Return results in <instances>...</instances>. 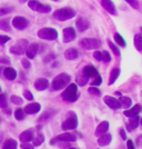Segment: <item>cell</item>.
<instances>
[{
	"label": "cell",
	"instance_id": "cell-1",
	"mask_svg": "<svg viewBox=\"0 0 142 149\" xmlns=\"http://www.w3.org/2000/svg\"><path fill=\"white\" fill-rule=\"evenodd\" d=\"M69 84H71V76L67 72H61L58 76L55 77V79L52 80V84H51V88L52 90H61L63 88H66Z\"/></svg>",
	"mask_w": 142,
	"mask_h": 149
},
{
	"label": "cell",
	"instance_id": "cell-2",
	"mask_svg": "<svg viewBox=\"0 0 142 149\" xmlns=\"http://www.w3.org/2000/svg\"><path fill=\"white\" fill-rule=\"evenodd\" d=\"M62 99L67 102H74L79 98L78 93V86L76 84H69L62 93Z\"/></svg>",
	"mask_w": 142,
	"mask_h": 149
},
{
	"label": "cell",
	"instance_id": "cell-3",
	"mask_svg": "<svg viewBox=\"0 0 142 149\" xmlns=\"http://www.w3.org/2000/svg\"><path fill=\"white\" fill-rule=\"evenodd\" d=\"M76 10L70 8V7H63V8H60V9H57L56 11L53 13V18L59 20V21H66V20H69V19L76 17Z\"/></svg>",
	"mask_w": 142,
	"mask_h": 149
},
{
	"label": "cell",
	"instance_id": "cell-4",
	"mask_svg": "<svg viewBox=\"0 0 142 149\" xmlns=\"http://www.w3.org/2000/svg\"><path fill=\"white\" fill-rule=\"evenodd\" d=\"M78 127V117L76 115V112L69 111L67 113V118L62 123L61 128L63 130L69 131V130H74Z\"/></svg>",
	"mask_w": 142,
	"mask_h": 149
},
{
	"label": "cell",
	"instance_id": "cell-5",
	"mask_svg": "<svg viewBox=\"0 0 142 149\" xmlns=\"http://www.w3.org/2000/svg\"><path fill=\"white\" fill-rule=\"evenodd\" d=\"M38 37L42 40H49V41H53L58 39V31L55 28H50V27H46L38 31Z\"/></svg>",
	"mask_w": 142,
	"mask_h": 149
},
{
	"label": "cell",
	"instance_id": "cell-6",
	"mask_svg": "<svg viewBox=\"0 0 142 149\" xmlns=\"http://www.w3.org/2000/svg\"><path fill=\"white\" fill-rule=\"evenodd\" d=\"M79 46L85 50L98 49L101 46V41L97 38H82L79 41Z\"/></svg>",
	"mask_w": 142,
	"mask_h": 149
},
{
	"label": "cell",
	"instance_id": "cell-7",
	"mask_svg": "<svg viewBox=\"0 0 142 149\" xmlns=\"http://www.w3.org/2000/svg\"><path fill=\"white\" fill-rule=\"evenodd\" d=\"M77 140V136L72 134V132H64V134H61L59 136L55 137L53 139L50 140V143L51 145H55V143H58L62 141V143H72V141H76Z\"/></svg>",
	"mask_w": 142,
	"mask_h": 149
},
{
	"label": "cell",
	"instance_id": "cell-8",
	"mask_svg": "<svg viewBox=\"0 0 142 149\" xmlns=\"http://www.w3.org/2000/svg\"><path fill=\"white\" fill-rule=\"evenodd\" d=\"M28 46H29V44H28V40L27 39H20L17 44L13 45L12 47L10 48V52L13 54V55L20 56V55L25 54Z\"/></svg>",
	"mask_w": 142,
	"mask_h": 149
},
{
	"label": "cell",
	"instance_id": "cell-9",
	"mask_svg": "<svg viewBox=\"0 0 142 149\" xmlns=\"http://www.w3.org/2000/svg\"><path fill=\"white\" fill-rule=\"evenodd\" d=\"M12 26L18 30H25L26 28L29 26V20L25 17L17 16L12 19Z\"/></svg>",
	"mask_w": 142,
	"mask_h": 149
},
{
	"label": "cell",
	"instance_id": "cell-10",
	"mask_svg": "<svg viewBox=\"0 0 142 149\" xmlns=\"http://www.w3.org/2000/svg\"><path fill=\"white\" fill-rule=\"evenodd\" d=\"M77 38V32L73 27H67L63 29V42L69 44Z\"/></svg>",
	"mask_w": 142,
	"mask_h": 149
},
{
	"label": "cell",
	"instance_id": "cell-11",
	"mask_svg": "<svg viewBox=\"0 0 142 149\" xmlns=\"http://www.w3.org/2000/svg\"><path fill=\"white\" fill-rule=\"evenodd\" d=\"M103 101H105V105L108 106V107H110V108L113 109V110H118V109L121 108V105H120L119 100L116 99L114 97H111V96H105V97H103Z\"/></svg>",
	"mask_w": 142,
	"mask_h": 149
},
{
	"label": "cell",
	"instance_id": "cell-12",
	"mask_svg": "<svg viewBox=\"0 0 142 149\" xmlns=\"http://www.w3.org/2000/svg\"><path fill=\"white\" fill-rule=\"evenodd\" d=\"M82 74L88 78H96V77L99 76V71L93 65H87L82 70Z\"/></svg>",
	"mask_w": 142,
	"mask_h": 149
},
{
	"label": "cell",
	"instance_id": "cell-13",
	"mask_svg": "<svg viewBox=\"0 0 142 149\" xmlns=\"http://www.w3.org/2000/svg\"><path fill=\"white\" fill-rule=\"evenodd\" d=\"M38 52H39V45L36 44V42L30 44L27 47V50H26L27 59H33V58H36Z\"/></svg>",
	"mask_w": 142,
	"mask_h": 149
},
{
	"label": "cell",
	"instance_id": "cell-14",
	"mask_svg": "<svg viewBox=\"0 0 142 149\" xmlns=\"http://www.w3.org/2000/svg\"><path fill=\"white\" fill-rule=\"evenodd\" d=\"M101 6L112 16L117 15V9H116V6H114L112 0H101Z\"/></svg>",
	"mask_w": 142,
	"mask_h": 149
},
{
	"label": "cell",
	"instance_id": "cell-15",
	"mask_svg": "<svg viewBox=\"0 0 142 149\" xmlns=\"http://www.w3.org/2000/svg\"><path fill=\"white\" fill-rule=\"evenodd\" d=\"M40 110H41V105L38 104V102L28 104V105L25 107V109H24L25 113H28V115H36V113H38Z\"/></svg>",
	"mask_w": 142,
	"mask_h": 149
},
{
	"label": "cell",
	"instance_id": "cell-16",
	"mask_svg": "<svg viewBox=\"0 0 142 149\" xmlns=\"http://www.w3.org/2000/svg\"><path fill=\"white\" fill-rule=\"evenodd\" d=\"M108 129H109V123H108V121H102V123H100V124L97 126L96 131H94V135L99 138V137L103 136L105 134H108Z\"/></svg>",
	"mask_w": 142,
	"mask_h": 149
},
{
	"label": "cell",
	"instance_id": "cell-17",
	"mask_svg": "<svg viewBox=\"0 0 142 149\" xmlns=\"http://www.w3.org/2000/svg\"><path fill=\"white\" fill-rule=\"evenodd\" d=\"M140 111H142V106L140 104H136L134 105L133 107H131L129 109H127L125 111H124V116L125 117H129V118H132V117H136L138 116Z\"/></svg>",
	"mask_w": 142,
	"mask_h": 149
},
{
	"label": "cell",
	"instance_id": "cell-18",
	"mask_svg": "<svg viewBox=\"0 0 142 149\" xmlns=\"http://www.w3.org/2000/svg\"><path fill=\"white\" fill-rule=\"evenodd\" d=\"M76 27H77V29L80 31V32H83V31H86L87 29L90 27V22H89V20H87L86 18L79 17V18L77 19Z\"/></svg>",
	"mask_w": 142,
	"mask_h": 149
},
{
	"label": "cell",
	"instance_id": "cell-19",
	"mask_svg": "<svg viewBox=\"0 0 142 149\" xmlns=\"http://www.w3.org/2000/svg\"><path fill=\"white\" fill-rule=\"evenodd\" d=\"M49 80L48 79H46V78H38L37 80L35 81V88L37 89L38 91H43V90H46L47 88L49 87Z\"/></svg>",
	"mask_w": 142,
	"mask_h": 149
},
{
	"label": "cell",
	"instance_id": "cell-20",
	"mask_svg": "<svg viewBox=\"0 0 142 149\" xmlns=\"http://www.w3.org/2000/svg\"><path fill=\"white\" fill-rule=\"evenodd\" d=\"M33 138H35V134H33L32 129H27L19 135V139L21 143H29Z\"/></svg>",
	"mask_w": 142,
	"mask_h": 149
},
{
	"label": "cell",
	"instance_id": "cell-21",
	"mask_svg": "<svg viewBox=\"0 0 142 149\" xmlns=\"http://www.w3.org/2000/svg\"><path fill=\"white\" fill-rule=\"evenodd\" d=\"M2 76H5V78L8 80H15L17 78V71L11 67H7L2 70Z\"/></svg>",
	"mask_w": 142,
	"mask_h": 149
},
{
	"label": "cell",
	"instance_id": "cell-22",
	"mask_svg": "<svg viewBox=\"0 0 142 149\" xmlns=\"http://www.w3.org/2000/svg\"><path fill=\"white\" fill-rule=\"evenodd\" d=\"M79 56V52L76 48H68L64 51V58L67 60H76Z\"/></svg>",
	"mask_w": 142,
	"mask_h": 149
},
{
	"label": "cell",
	"instance_id": "cell-23",
	"mask_svg": "<svg viewBox=\"0 0 142 149\" xmlns=\"http://www.w3.org/2000/svg\"><path fill=\"white\" fill-rule=\"evenodd\" d=\"M140 124V117L139 116H136V117H132V118L129 120V123L127 124V130L128 131H132L134 130L136 127Z\"/></svg>",
	"mask_w": 142,
	"mask_h": 149
},
{
	"label": "cell",
	"instance_id": "cell-24",
	"mask_svg": "<svg viewBox=\"0 0 142 149\" xmlns=\"http://www.w3.org/2000/svg\"><path fill=\"white\" fill-rule=\"evenodd\" d=\"M112 140V136L110 134H105L103 136H101L98 138V145L101 146V147H103V146H107V145H109V143H111Z\"/></svg>",
	"mask_w": 142,
	"mask_h": 149
},
{
	"label": "cell",
	"instance_id": "cell-25",
	"mask_svg": "<svg viewBox=\"0 0 142 149\" xmlns=\"http://www.w3.org/2000/svg\"><path fill=\"white\" fill-rule=\"evenodd\" d=\"M120 72H121V70H120V68H118V67H116V68H113L111 70L110 78H109V85H110V86L113 85V84L117 81V79L119 78V76H120Z\"/></svg>",
	"mask_w": 142,
	"mask_h": 149
},
{
	"label": "cell",
	"instance_id": "cell-26",
	"mask_svg": "<svg viewBox=\"0 0 142 149\" xmlns=\"http://www.w3.org/2000/svg\"><path fill=\"white\" fill-rule=\"evenodd\" d=\"M56 113V111H52V110H47V111H44L39 117V119H38V121L39 123H46V121H48V120H50V119L53 117V115Z\"/></svg>",
	"mask_w": 142,
	"mask_h": 149
},
{
	"label": "cell",
	"instance_id": "cell-27",
	"mask_svg": "<svg viewBox=\"0 0 142 149\" xmlns=\"http://www.w3.org/2000/svg\"><path fill=\"white\" fill-rule=\"evenodd\" d=\"M118 100H119V102H120L121 107H123L124 109H129L130 107H131V105H132V100H131V98L125 97V96H120V99H118Z\"/></svg>",
	"mask_w": 142,
	"mask_h": 149
},
{
	"label": "cell",
	"instance_id": "cell-28",
	"mask_svg": "<svg viewBox=\"0 0 142 149\" xmlns=\"http://www.w3.org/2000/svg\"><path fill=\"white\" fill-rule=\"evenodd\" d=\"M18 143L15 139H7L2 145V149H17Z\"/></svg>",
	"mask_w": 142,
	"mask_h": 149
},
{
	"label": "cell",
	"instance_id": "cell-29",
	"mask_svg": "<svg viewBox=\"0 0 142 149\" xmlns=\"http://www.w3.org/2000/svg\"><path fill=\"white\" fill-rule=\"evenodd\" d=\"M77 86H80V87H83V86H86L87 84H88V81H89V78L86 77L83 74H80L77 76Z\"/></svg>",
	"mask_w": 142,
	"mask_h": 149
},
{
	"label": "cell",
	"instance_id": "cell-30",
	"mask_svg": "<svg viewBox=\"0 0 142 149\" xmlns=\"http://www.w3.org/2000/svg\"><path fill=\"white\" fill-rule=\"evenodd\" d=\"M113 38H114V41H116V44H118L120 47H127V42H125V40H124V38L119 33V32H116L114 35H113Z\"/></svg>",
	"mask_w": 142,
	"mask_h": 149
},
{
	"label": "cell",
	"instance_id": "cell-31",
	"mask_svg": "<svg viewBox=\"0 0 142 149\" xmlns=\"http://www.w3.org/2000/svg\"><path fill=\"white\" fill-rule=\"evenodd\" d=\"M8 107V95L7 93H0V108L6 109Z\"/></svg>",
	"mask_w": 142,
	"mask_h": 149
},
{
	"label": "cell",
	"instance_id": "cell-32",
	"mask_svg": "<svg viewBox=\"0 0 142 149\" xmlns=\"http://www.w3.org/2000/svg\"><path fill=\"white\" fill-rule=\"evenodd\" d=\"M134 46L138 51H142V36L140 33H136L134 36Z\"/></svg>",
	"mask_w": 142,
	"mask_h": 149
},
{
	"label": "cell",
	"instance_id": "cell-33",
	"mask_svg": "<svg viewBox=\"0 0 142 149\" xmlns=\"http://www.w3.org/2000/svg\"><path fill=\"white\" fill-rule=\"evenodd\" d=\"M25 117H26V113L22 108H17V109L15 110V118L17 119V120L21 121V120L25 119Z\"/></svg>",
	"mask_w": 142,
	"mask_h": 149
},
{
	"label": "cell",
	"instance_id": "cell-34",
	"mask_svg": "<svg viewBox=\"0 0 142 149\" xmlns=\"http://www.w3.org/2000/svg\"><path fill=\"white\" fill-rule=\"evenodd\" d=\"M32 141H33V147H38V146H40V145H42L43 141H44V136H43L42 134H39L37 137H35L33 139H32Z\"/></svg>",
	"mask_w": 142,
	"mask_h": 149
},
{
	"label": "cell",
	"instance_id": "cell-35",
	"mask_svg": "<svg viewBox=\"0 0 142 149\" xmlns=\"http://www.w3.org/2000/svg\"><path fill=\"white\" fill-rule=\"evenodd\" d=\"M51 10H52L51 6H50V5H46V3H41V5L39 6V8L37 9V11L40 13H50Z\"/></svg>",
	"mask_w": 142,
	"mask_h": 149
},
{
	"label": "cell",
	"instance_id": "cell-36",
	"mask_svg": "<svg viewBox=\"0 0 142 149\" xmlns=\"http://www.w3.org/2000/svg\"><path fill=\"white\" fill-rule=\"evenodd\" d=\"M40 5H41V2L38 1V0H29L28 1V7L30 8L31 10H33V11H37V9L39 8Z\"/></svg>",
	"mask_w": 142,
	"mask_h": 149
},
{
	"label": "cell",
	"instance_id": "cell-37",
	"mask_svg": "<svg viewBox=\"0 0 142 149\" xmlns=\"http://www.w3.org/2000/svg\"><path fill=\"white\" fill-rule=\"evenodd\" d=\"M108 45H109V47H110V49L112 50V52L116 55L117 57H120L121 56V52H120V49L118 48V46H116V45L112 42L111 40H109L108 41Z\"/></svg>",
	"mask_w": 142,
	"mask_h": 149
},
{
	"label": "cell",
	"instance_id": "cell-38",
	"mask_svg": "<svg viewBox=\"0 0 142 149\" xmlns=\"http://www.w3.org/2000/svg\"><path fill=\"white\" fill-rule=\"evenodd\" d=\"M0 29L5 31H10L11 30V27L8 20H0Z\"/></svg>",
	"mask_w": 142,
	"mask_h": 149
},
{
	"label": "cell",
	"instance_id": "cell-39",
	"mask_svg": "<svg viewBox=\"0 0 142 149\" xmlns=\"http://www.w3.org/2000/svg\"><path fill=\"white\" fill-rule=\"evenodd\" d=\"M101 54H102V61L105 63H109L111 61V55L109 54V51L103 50V51H101Z\"/></svg>",
	"mask_w": 142,
	"mask_h": 149
},
{
	"label": "cell",
	"instance_id": "cell-40",
	"mask_svg": "<svg viewBox=\"0 0 142 149\" xmlns=\"http://www.w3.org/2000/svg\"><path fill=\"white\" fill-rule=\"evenodd\" d=\"M56 54L55 52H50L49 55H47V56L43 58V62L44 63H48V62H51L53 61V60H56Z\"/></svg>",
	"mask_w": 142,
	"mask_h": 149
},
{
	"label": "cell",
	"instance_id": "cell-41",
	"mask_svg": "<svg viewBox=\"0 0 142 149\" xmlns=\"http://www.w3.org/2000/svg\"><path fill=\"white\" fill-rule=\"evenodd\" d=\"M11 11H13L12 7H1L0 8V17L1 16H5V15H8L10 13Z\"/></svg>",
	"mask_w": 142,
	"mask_h": 149
},
{
	"label": "cell",
	"instance_id": "cell-42",
	"mask_svg": "<svg viewBox=\"0 0 142 149\" xmlns=\"http://www.w3.org/2000/svg\"><path fill=\"white\" fill-rule=\"evenodd\" d=\"M10 100H11V102L15 104V105H22V104H24L22 98H20V97H18V96H15V95L10 97Z\"/></svg>",
	"mask_w": 142,
	"mask_h": 149
},
{
	"label": "cell",
	"instance_id": "cell-43",
	"mask_svg": "<svg viewBox=\"0 0 142 149\" xmlns=\"http://www.w3.org/2000/svg\"><path fill=\"white\" fill-rule=\"evenodd\" d=\"M88 91H89V93H91V95H93V96H100L101 95V91H100V89L98 87H91L88 89Z\"/></svg>",
	"mask_w": 142,
	"mask_h": 149
},
{
	"label": "cell",
	"instance_id": "cell-44",
	"mask_svg": "<svg viewBox=\"0 0 142 149\" xmlns=\"http://www.w3.org/2000/svg\"><path fill=\"white\" fill-rule=\"evenodd\" d=\"M102 84V78L100 77V74L98 76V77H96L94 79H93V81L91 82V85H92V87H98L99 85H101Z\"/></svg>",
	"mask_w": 142,
	"mask_h": 149
},
{
	"label": "cell",
	"instance_id": "cell-45",
	"mask_svg": "<svg viewBox=\"0 0 142 149\" xmlns=\"http://www.w3.org/2000/svg\"><path fill=\"white\" fill-rule=\"evenodd\" d=\"M93 58H94L97 61H102V54H101V51H99V50L94 51V52H93Z\"/></svg>",
	"mask_w": 142,
	"mask_h": 149
},
{
	"label": "cell",
	"instance_id": "cell-46",
	"mask_svg": "<svg viewBox=\"0 0 142 149\" xmlns=\"http://www.w3.org/2000/svg\"><path fill=\"white\" fill-rule=\"evenodd\" d=\"M125 1H127L132 8H134V9H138V8H139V1H138V0H125Z\"/></svg>",
	"mask_w": 142,
	"mask_h": 149
},
{
	"label": "cell",
	"instance_id": "cell-47",
	"mask_svg": "<svg viewBox=\"0 0 142 149\" xmlns=\"http://www.w3.org/2000/svg\"><path fill=\"white\" fill-rule=\"evenodd\" d=\"M10 40L9 36H5V35H0V45H5Z\"/></svg>",
	"mask_w": 142,
	"mask_h": 149
},
{
	"label": "cell",
	"instance_id": "cell-48",
	"mask_svg": "<svg viewBox=\"0 0 142 149\" xmlns=\"http://www.w3.org/2000/svg\"><path fill=\"white\" fill-rule=\"evenodd\" d=\"M24 96H25V98L27 100H33V95L31 93V91H29V90H25L24 91Z\"/></svg>",
	"mask_w": 142,
	"mask_h": 149
},
{
	"label": "cell",
	"instance_id": "cell-49",
	"mask_svg": "<svg viewBox=\"0 0 142 149\" xmlns=\"http://www.w3.org/2000/svg\"><path fill=\"white\" fill-rule=\"evenodd\" d=\"M22 67L25 69H29L31 67V62H30V60L29 59H22Z\"/></svg>",
	"mask_w": 142,
	"mask_h": 149
},
{
	"label": "cell",
	"instance_id": "cell-50",
	"mask_svg": "<svg viewBox=\"0 0 142 149\" xmlns=\"http://www.w3.org/2000/svg\"><path fill=\"white\" fill-rule=\"evenodd\" d=\"M22 149H35V147L29 143H21V146H20Z\"/></svg>",
	"mask_w": 142,
	"mask_h": 149
},
{
	"label": "cell",
	"instance_id": "cell-51",
	"mask_svg": "<svg viewBox=\"0 0 142 149\" xmlns=\"http://www.w3.org/2000/svg\"><path fill=\"white\" fill-rule=\"evenodd\" d=\"M127 147H128V149H136V143H133V140L129 139L127 141Z\"/></svg>",
	"mask_w": 142,
	"mask_h": 149
},
{
	"label": "cell",
	"instance_id": "cell-52",
	"mask_svg": "<svg viewBox=\"0 0 142 149\" xmlns=\"http://www.w3.org/2000/svg\"><path fill=\"white\" fill-rule=\"evenodd\" d=\"M119 132H120L121 138H122L123 140H125V139H127V134H125V131H124L123 128H120V129H119Z\"/></svg>",
	"mask_w": 142,
	"mask_h": 149
},
{
	"label": "cell",
	"instance_id": "cell-53",
	"mask_svg": "<svg viewBox=\"0 0 142 149\" xmlns=\"http://www.w3.org/2000/svg\"><path fill=\"white\" fill-rule=\"evenodd\" d=\"M0 63H7V65H9V63H10V60H9L7 57H2V58L0 59Z\"/></svg>",
	"mask_w": 142,
	"mask_h": 149
},
{
	"label": "cell",
	"instance_id": "cell-54",
	"mask_svg": "<svg viewBox=\"0 0 142 149\" xmlns=\"http://www.w3.org/2000/svg\"><path fill=\"white\" fill-rule=\"evenodd\" d=\"M2 137H3V135H2V134H0V143L2 141Z\"/></svg>",
	"mask_w": 142,
	"mask_h": 149
},
{
	"label": "cell",
	"instance_id": "cell-55",
	"mask_svg": "<svg viewBox=\"0 0 142 149\" xmlns=\"http://www.w3.org/2000/svg\"><path fill=\"white\" fill-rule=\"evenodd\" d=\"M116 95H118V96H121V93H120V91H117V93H116Z\"/></svg>",
	"mask_w": 142,
	"mask_h": 149
},
{
	"label": "cell",
	"instance_id": "cell-56",
	"mask_svg": "<svg viewBox=\"0 0 142 149\" xmlns=\"http://www.w3.org/2000/svg\"><path fill=\"white\" fill-rule=\"evenodd\" d=\"M20 2H26V1H29V0H19Z\"/></svg>",
	"mask_w": 142,
	"mask_h": 149
},
{
	"label": "cell",
	"instance_id": "cell-57",
	"mask_svg": "<svg viewBox=\"0 0 142 149\" xmlns=\"http://www.w3.org/2000/svg\"><path fill=\"white\" fill-rule=\"evenodd\" d=\"M140 31H141V33H140V35L142 36V27H140Z\"/></svg>",
	"mask_w": 142,
	"mask_h": 149
},
{
	"label": "cell",
	"instance_id": "cell-58",
	"mask_svg": "<svg viewBox=\"0 0 142 149\" xmlns=\"http://www.w3.org/2000/svg\"><path fill=\"white\" fill-rule=\"evenodd\" d=\"M140 124L142 125V118H140Z\"/></svg>",
	"mask_w": 142,
	"mask_h": 149
},
{
	"label": "cell",
	"instance_id": "cell-59",
	"mask_svg": "<svg viewBox=\"0 0 142 149\" xmlns=\"http://www.w3.org/2000/svg\"><path fill=\"white\" fill-rule=\"evenodd\" d=\"M68 149H76V148H68Z\"/></svg>",
	"mask_w": 142,
	"mask_h": 149
},
{
	"label": "cell",
	"instance_id": "cell-60",
	"mask_svg": "<svg viewBox=\"0 0 142 149\" xmlns=\"http://www.w3.org/2000/svg\"><path fill=\"white\" fill-rule=\"evenodd\" d=\"M0 91H1V88H0Z\"/></svg>",
	"mask_w": 142,
	"mask_h": 149
},
{
	"label": "cell",
	"instance_id": "cell-61",
	"mask_svg": "<svg viewBox=\"0 0 142 149\" xmlns=\"http://www.w3.org/2000/svg\"><path fill=\"white\" fill-rule=\"evenodd\" d=\"M55 1H58V0H55Z\"/></svg>",
	"mask_w": 142,
	"mask_h": 149
},
{
	"label": "cell",
	"instance_id": "cell-62",
	"mask_svg": "<svg viewBox=\"0 0 142 149\" xmlns=\"http://www.w3.org/2000/svg\"><path fill=\"white\" fill-rule=\"evenodd\" d=\"M0 120H1V118H0Z\"/></svg>",
	"mask_w": 142,
	"mask_h": 149
}]
</instances>
